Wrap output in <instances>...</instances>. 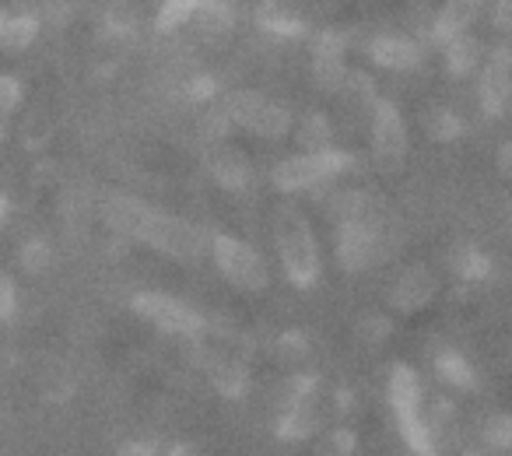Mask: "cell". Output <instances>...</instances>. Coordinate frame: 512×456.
<instances>
[{
  "mask_svg": "<svg viewBox=\"0 0 512 456\" xmlns=\"http://www.w3.org/2000/svg\"><path fill=\"white\" fill-rule=\"evenodd\" d=\"M109 228H116L120 236L144 243L151 250L165 253V257L179 260V264H197L204 257V232L197 225H190L186 218L165 214L158 207H148L137 197H106L102 204Z\"/></svg>",
  "mask_w": 512,
  "mask_h": 456,
  "instance_id": "cell-1",
  "label": "cell"
},
{
  "mask_svg": "<svg viewBox=\"0 0 512 456\" xmlns=\"http://www.w3.org/2000/svg\"><path fill=\"white\" fill-rule=\"evenodd\" d=\"M274 243H278L281 264L295 288H309L320 281V246H316L309 218L295 204H281L274 211Z\"/></svg>",
  "mask_w": 512,
  "mask_h": 456,
  "instance_id": "cell-2",
  "label": "cell"
},
{
  "mask_svg": "<svg viewBox=\"0 0 512 456\" xmlns=\"http://www.w3.org/2000/svg\"><path fill=\"white\" fill-rule=\"evenodd\" d=\"M390 407L397 414V425L414 456H439L432 439V428L421 418V379L411 365H393L390 376Z\"/></svg>",
  "mask_w": 512,
  "mask_h": 456,
  "instance_id": "cell-3",
  "label": "cell"
},
{
  "mask_svg": "<svg viewBox=\"0 0 512 456\" xmlns=\"http://www.w3.org/2000/svg\"><path fill=\"white\" fill-rule=\"evenodd\" d=\"M211 257L218 264V271L225 274V281H232L239 292L260 295L271 285V271H267L264 257L249 243H242V239H232L225 232L211 236Z\"/></svg>",
  "mask_w": 512,
  "mask_h": 456,
  "instance_id": "cell-4",
  "label": "cell"
},
{
  "mask_svg": "<svg viewBox=\"0 0 512 456\" xmlns=\"http://www.w3.org/2000/svg\"><path fill=\"white\" fill-rule=\"evenodd\" d=\"M221 116H225L228 123H239L249 134L271 137V141H278V137H285L288 130H292V113H288L285 106H278L274 99H264V95H256V92H246V88L225 95Z\"/></svg>",
  "mask_w": 512,
  "mask_h": 456,
  "instance_id": "cell-5",
  "label": "cell"
},
{
  "mask_svg": "<svg viewBox=\"0 0 512 456\" xmlns=\"http://www.w3.org/2000/svg\"><path fill=\"white\" fill-rule=\"evenodd\" d=\"M355 165V158L344 155L337 148L327 151H306V155H295L288 162H281L274 169V186L285 193H299V190H316L327 179H337L341 172H348Z\"/></svg>",
  "mask_w": 512,
  "mask_h": 456,
  "instance_id": "cell-6",
  "label": "cell"
},
{
  "mask_svg": "<svg viewBox=\"0 0 512 456\" xmlns=\"http://www.w3.org/2000/svg\"><path fill=\"white\" fill-rule=\"evenodd\" d=\"M130 306H134V313L141 316V320L162 327L165 334L197 337L200 330H204V316H200L197 309H190L186 302L172 299V295H165V292H137L134 299H130Z\"/></svg>",
  "mask_w": 512,
  "mask_h": 456,
  "instance_id": "cell-7",
  "label": "cell"
},
{
  "mask_svg": "<svg viewBox=\"0 0 512 456\" xmlns=\"http://www.w3.org/2000/svg\"><path fill=\"white\" fill-rule=\"evenodd\" d=\"M372 155L383 172H400L407 162V123L393 102L379 99L372 113Z\"/></svg>",
  "mask_w": 512,
  "mask_h": 456,
  "instance_id": "cell-8",
  "label": "cell"
},
{
  "mask_svg": "<svg viewBox=\"0 0 512 456\" xmlns=\"http://www.w3.org/2000/svg\"><path fill=\"white\" fill-rule=\"evenodd\" d=\"M512 95V50L509 43H498L488 53V64L481 71V109L488 120H498L509 109Z\"/></svg>",
  "mask_w": 512,
  "mask_h": 456,
  "instance_id": "cell-9",
  "label": "cell"
},
{
  "mask_svg": "<svg viewBox=\"0 0 512 456\" xmlns=\"http://www.w3.org/2000/svg\"><path fill=\"white\" fill-rule=\"evenodd\" d=\"M379 221H341L337 257L344 271H365L379 257Z\"/></svg>",
  "mask_w": 512,
  "mask_h": 456,
  "instance_id": "cell-10",
  "label": "cell"
},
{
  "mask_svg": "<svg viewBox=\"0 0 512 456\" xmlns=\"http://www.w3.org/2000/svg\"><path fill=\"white\" fill-rule=\"evenodd\" d=\"M481 11H484V0H446L432 22V43L446 46L449 39L470 32V25L481 18Z\"/></svg>",
  "mask_w": 512,
  "mask_h": 456,
  "instance_id": "cell-11",
  "label": "cell"
},
{
  "mask_svg": "<svg viewBox=\"0 0 512 456\" xmlns=\"http://www.w3.org/2000/svg\"><path fill=\"white\" fill-rule=\"evenodd\" d=\"M204 165L221 186H228V190H242V186H249V179H253L249 158L235 148H225V144L204 148Z\"/></svg>",
  "mask_w": 512,
  "mask_h": 456,
  "instance_id": "cell-12",
  "label": "cell"
},
{
  "mask_svg": "<svg viewBox=\"0 0 512 456\" xmlns=\"http://www.w3.org/2000/svg\"><path fill=\"white\" fill-rule=\"evenodd\" d=\"M369 57L386 71H414L421 64V46L407 36H376L369 43Z\"/></svg>",
  "mask_w": 512,
  "mask_h": 456,
  "instance_id": "cell-13",
  "label": "cell"
},
{
  "mask_svg": "<svg viewBox=\"0 0 512 456\" xmlns=\"http://www.w3.org/2000/svg\"><path fill=\"white\" fill-rule=\"evenodd\" d=\"M256 25L274 39H299L306 36V22L302 15L285 4V0H264L260 8H256Z\"/></svg>",
  "mask_w": 512,
  "mask_h": 456,
  "instance_id": "cell-14",
  "label": "cell"
},
{
  "mask_svg": "<svg viewBox=\"0 0 512 456\" xmlns=\"http://www.w3.org/2000/svg\"><path fill=\"white\" fill-rule=\"evenodd\" d=\"M435 295V278L425 267H411V271L400 274V281L393 285V306L400 313H418L421 306H428Z\"/></svg>",
  "mask_w": 512,
  "mask_h": 456,
  "instance_id": "cell-15",
  "label": "cell"
},
{
  "mask_svg": "<svg viewBox=\"0 0 512 456\" xmlns=\"http://www.w3.org/2000/svg\"><path fill=\"white\" fill-rule=\"evenodd\" d=\"M320 425V414H316V404L313 397L306 400H295L288 404V411L281 414L278 421V439H288V442H299V439H309Z\"/></svg>",
  "mask_w": 512,
  "mask_h": 456,
  "instance_id": "cell-16",
  "label": "cell"
},
{
  "mask_svg": "<svg viewBox=\"0 0 512 456\" xmlns=\"http://www.w3.org/2000/svg\"><path fill=\"white\" fill-rule=\"evenodd\" d=\"M190 22H197L200 36L218 39L235 25V8L228 0H197V11H193Z\"/></svg>",
  "mask_w": 512,
  "mask_h": 456,
  "instance_id": "cell-17",
  "label": "cell"
},
{
  "mask_svg": "<svg viewBox=\"0 0 512 456\" xmlns=\"http://www.w3.org/2000/svg\"><path fill=\"white\" fill-rule=\"evenodd\" d=\"M442 50H446V71L453 74V78H467V74L481 64V43H477L470 32L449 39Z\"/></svg>",
  "mask_w": 512,
  "mask_h": 456,
  "instance_id": "cell-18",
  "label": "cell"
},
{
  "mask_svg": "<svg viewBox=\"0 0 512 456\" xmlns=\"http://www.w3.org/2000/svg\"><path fill=\"white\" fill-rule=\"evenodd\" d=\"M207 372H211L214 386H218L225 397L239 400L249 386V376H246V365L235 362V358H207Z\"/></svg>",
  "mask_w": 512,
  "mask_h": 456,
  "instance_id": "cell-19",
  "label": "cell"
},
{
  "mask_svg": "<svg viewBox=\"0 0 512 456\" xmlns=\"http://www.w3.org/2000/svg\"><path fill=\"white\" fill-rule=\"evenodd\" d=\"M313 81L323 92H341L348 81V67H344V53L313 50Z\"/></svg>",
  "mask_w": 512,
  "mask_h": 456,
  "instance_id": "cell-20",
  "label": "cell"
},
{
  "mask_svg": "<svg viewBox=\"0 0 512 456\" xmlns=\"http://www.w3.org/2000/svg\"><path fill=\"white\" fill-rule=\"evenodd\" d=\"M39 36V18L36 15H15V18H4V32H0V46L8 53H22L36 43Z\"/></svg>",
  "mask_w": 512,
  "mask_h": 456,
  "instance_id": "cell-21",
  "label": "cell"
},
{
  "mask_svg": "<svg viewBox=\"0 0 512 456\" xmlns=\"http://www.w3.org/2000/svg\"><path fill=\"white\" fill-rule=\"evenodd\" d=\"M193 11H197V0H162V8H158V18H155V32L169 36V32L183 29L193 18Z\"/></svg>",
  "mask_w": 512,
  "mask_h": 456,
  "instance_id": "cell-22",
  "label": "cell"
},
{
  "mask_svg": "<svg viewBox=\"0 0 512 456\" xmlns=\"http://www.w3.org/2000/svg\"><path fill=\"white\" fill-rule=\"evenodd\" d=\"M435 369H439V376L446 379L449 386H456V390H470V386H474V369H470L467 358L456 355V351H442V355L435 358Z\"/></svg>",
  "mask_w": 512,
  "mask_h": 456,
  "instance_id": "cell-23",
  "label": "cell"
},
{
  "mask_svg": "<svg viewBox=\"0 0 512 456\" xmlns=\"http://www.w3.org/2000/svg\"><path fill=\"white\" fill-rule=\"evenodd\" d=\"M299 144L306 151H327L334 148V137H330V123L323 116H309L299 130Z\"/></svg>",
  "mask_w": 512,
  "mask_h": 456,
  "instance_id": "cell-24",
  "label": "cell"
},
{
  "mask_svg": "<svg viewBox=\"0 0 512 456\" xmlns=\"http://www.w3.org/2000/svg\"><path fill=\"white\" fill-rule=\"evenodd\" d=\"M22 106V81L0 74V127L8 123V116Z\"/></svg>",
  "mask_w": 512,
  "mask_h": 456,
  "instance_id": "cell-25",
  "label": "cell"
},
{
  "mask_svg": "<svg viewBox=\"0 0 512 456\" xmlns=\"http://www.w3.org/2000/svg\"><path fill=\"white\" fill-rule=\"evenodd\" d=\"M18 309V288L8 271H0V320H15Z\"/></svg>",
  "mask_w": 512,
  "mask_h": 456,
  "instance_id": "cell-26",
  "label": "cell"
},
{
  "mask_svg": "<svg viewBox=\"0 0 512 456\" xmlns=\"http://www.w3.org/2000/svg\"><path fill=\"white\" fill-rule=\"evenodd\" d=\"M386 334H390V323H386L383 316H369V320L358 327V337H362L365 344H372V348H376V344L383 341Z\"/></svg>",
  "mask_w": 512,
  "mask_h": 456,
  "instance_id": "cell-27",
  "label": "cell"
},
{
  "mask_svg": "<svg viewBox=\"0 0 512 456\" xmlns=\"http://www.w3.org/2000/svg\"><path fill=\"white\" fill-rule=\"evenodd\" d=\"M351 449H355V435L337 428V432H330L327 446H323V456H351Z\"/></svg>",
  "mask_w": 512,
  "mask_h": 456,
  "instance_id": "cell-28",
  "label": "cell"
},
{
  "mask_svg": "<svg viewBox=\"0 0 512 456\" xmlns=\"http://www.w3.org/2000/svg\"><path fill=\"white\" fill-rule=\"evenodd\" d=\"M106 25H109V32H116V36H127V32L134 29V11H130L127 4H116V8L109 11Z\"/></svg>",
  "mask_w": 512,
  "mask_h": 456,
  "instance_id": "cell-29",
  "label": "cell"
},
{
  "mask_svg": "<svg viewBox=\"0 0 512 456\" xmlns=\"http://www.w3.org/2000/svg\"><path fill=\"white\" fill-rule=\"evenodd\" d=\"M488 439L495 442L498 449H509V442H512V418H509V414H498V418L491 421Z\"/></svg>",
  "mask_w": 512,
  "mask_h": 456,
  "instance_id": "cell-30",
  "label": "cell"
},
{
  "mask_svg": "<svg viewBox=\"0 0 512 456\" xmlns=\"http://www.w3.org/2000/svg\"><path fill=\"white\" fill-rule=\"evenodd\" d=\"M460 271L467 274V278H484V274H488V257H481V253H467V257L460 260Z\"/></svg>",
  "mask_w": 512,
  "mask_h": 456,
  "instance_id": "cell-31",
  "label": "cell"
},
{
  "mask_svg": "<svg viewBox=\"0 0 512 456\" xmlns=\"http://www.w3.org/2000/svg\"><path fill=\"white\" fill-rule=\"evenodd\" d=\"M432 130H435L439 137H456V134H460V123H456V116H453V113H439V116L432 120Z\"/></svg>",
  "mask_w": 512,
  "mask_h": 456,
  "instance_id": "cell-32",
  "label": "cell"
},
{
  "mask_svg": "<svg viewBox=\"0 0 512 456\" xmlns=\"http://www.w3.org/2000/svg\"><path fill=\"white\" fill-rule=\"evenodd\" d=\"M22 257H25V267H29V271H39V267H46V243H29Z\"/></svg>",
  "mask_w": 512,
  "mask_h": 456,
  "instance_id": "cell-33",
  "label": "cell"
},
{
  "mask_svg": "<svg viewBox=\"0 0 512 456\" xmlns=\"http://www.w3.org/2000/svg\"><path fill=\"white\" fill-rule=\"evenodd\" d=\"M495 29L498 32L512 29V0H498L495 4Z\"/></svg>",
  "mask_w": 512,
  "mask_h": 456,
  "instance_id": "cell-34",
  "label": "cell"
},
{
  "mask_svg": "<svg viewBox=\"0 0 512 456\" xmlns=\"http://www.w3.org/2000/svg\"><path fill=\"white\" fill-rule=\"evenodd\" d=\"M116 456H155V446L151 442H127Z\"/></svg>",
  "mask_w": 512,
  "mask_h": 456,
  "instance_id": "cell-35",
  "label": "cell"
},
{
  "mask_svg": "<svg viewBox=\"0 0 512 456\" xmlns=\"http://www.w3.org/2000/svg\"><path fill=\"white\" fill-rule=\"evenodd\" d=\"M211 92H214V81L211 78H197L190 85V99H211Z\"/></svg>",
  "mask_w": 512,
  "mask_h": 456,
  "instance_id": "cell-36",
  "label": "cell"
},
{
  "mask_svg": "<svg viewBox=\"0 0 512 456\" xmlns=\"http://www.w3.org/2000/svg\"><path fill=\"white\" fill-rule=\"evenodd\" d=\"M8 214H11V200L0 193V228H4V221H8Z\"/></svg>",
  "mask_w": 512,
  "mask_h": 456,
  "instance_id": "cell-37",
  "label": "cell"
},
{
  "mask_svg": "<svg viewBox=\"0 0 512 456\" xmlns=\"http://www.w3.org/2000/svg\"><path fill=\"white\" fill-rule=\"evenodd\" d=\"M509 162H512V144H502V172H509Z\"/></svg>",
  "mask_w": 512,
  "mask_h": 456,
  "instance_id": "cell-38",
  "label": "cell"
},
{
  "mask_svg": "<svg viewBox=\"0 0 512 456\" xmlns=\"http://www.w3.org/2000/svg\"><path fill=\"white\" fill-rule=\"evenodd\" d=\"M0 32H4V15H0Z\"/></svg>",
  "mask_w": 512,
  "mask_h": 456,
  "instance_id": "cell-39",
  "label": "cell"
}]
</instances>
